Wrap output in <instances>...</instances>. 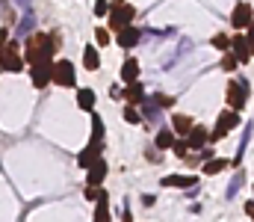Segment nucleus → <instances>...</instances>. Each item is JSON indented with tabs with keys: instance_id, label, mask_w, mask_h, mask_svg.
<instances>
[{
	"instance_id": "f257e3e1",
	"label": "nucleus",
	"mask_w": 254,
	"mask_h": 222,
	"mask_svg": "<svg viewBox=\"0 0 254 222\" xmlns=\"http://www.w3.org/2000/svg\"><path fill=\"white\" fill-rule=\"evenodd\" d=\"M60 48V39L51 33H33L24 48V63L27 66H42V63H57L54 54Z\"/></svg>"
},
{
	"instance_id": "f03ea898",
	"label": "nucleus",
	"mask_w": 254,
	"mask_h": 222,
	"mask_svg": "<svg viewBox=\"0 0 254 222\" xmlns=\"http://www.w3.org/2000/svg\"><path fill=\"white\" fill-rule=\"evenodd\" d=\"M0 72H9V74L24 72V54H21V45L18 42L0 45Z\"/></svg>"
},
{
	"instance_id": "7ed1b4c3",
	"label": "nucleus",
	"mask_w": 254,
	"mask_h": 222,
	"mask_svg": "<svg viewBox=\"0 0 254 222\" xmlns=\"http://www.w3.org/2000/svg\"><path fill=\"white\" fill-rule=\"evenodd\" d=\"M136 18V9L127 3V0H113L110 3V30H122V27H130Z\"/></svg>"
},
{
	"instance_id": "20e7f679",
	"label": "nucleus",
	"mask_w": 254,
	"mask_h": 222,
	"mask_svg": "<svg viewBox=\"0 0 254 222\" xmlns=\"http://www.w3.org/2000/svg\"><path fill=\"white\" fill-rule=\"evenodd\" d=\"M249 104V80H228V110L243 113Z\"/></svg>"
},
{
	"instance_id": "39448f33",
	"label": "nucleus",
	"mask_w": 254,
	"mask_h": 222,
	"mask_svg": "<svg viewBox=\"0 0 254 222\" xmlns=\"http://www.w3.org/2000/svg\"><path fill=\"white\" fill-rule=\"evenodd\" d=\"M234 128H240V113H234V110H222V113H219V119H216V128L210 131V143L225 140Z\"/></svg>"
},
{
	"instance_id": "423d86ee",
	"label": "nucleus",
	"mask_w": 254,
	"mask_h": 222,
	"mask_svg": "<svg viewBox=\"0 0 254 222\" xmlns=\"http://www.w3.org/2000/svg\"><path fill=\"white\" fill-rule=\"evenodd\" d=\"M54 83L63 86V89H74L77 86V72H74L71 60H57L54 63Z\"/></svg>"
},
{
	"instance_id": "0eeeda50",
	"label": "nucleus",
	"mask_w": 254,
	"mask_h": 222,
	"mask_svg": "<svg viewBox=\"0 0 254 222\" xmlns=\"http://www.w3.org/2000/svg\"><path fill=\"white\" fill-rule=\"evenodd\" d=\"M254 21V9L252 3H246V0H240L237 6H234V12H231V27L240 33V30H249Z\"/></svg>"
},
{
	"instance_id": "6e6552de",
	"label": "nucleus",
	"mask_w": 254,
	"mask_h": 222,
	"mask_svg": "<svg viewBox=\"0 0 254 222\" xmlns=\"http://www.w3.org/2000/svg\"><path fill=\"white\" fill-rule=\"evenodd\" d=\"M231 54L246 66V63H252V48H249V39H246V33H234L231 36Z\"/></svg>"
},
{
	"instance_id": "1a4fd4ad",
	"label": "nucleus",
	"mask_w": 254,
	"mask_h": 222,
	"mask_svg": "<svg viewBox=\"0 0 254 222\" xmlns=\"http://www.w3.org/2000/svg\"><path fill=\"white\" fill-rule=\"evenodd\" d=\"M30 80L36 89H45L48 83H54V63H42V66H30Z\"/></svg>"
},
{
	"instance_id": "9d476101",
	"label": "nucleus",
	"mask_w": 254,
	"mask_h": 222,
	"mask_svg": "<svg viewBox=\"0 0 254 222\" xmlns=\"http://www.w3.org/2000/svg\"><path fill=\"white\" fill-rule=\"evenodd\" d=\"M107 172H110V166H107V160L101 157L95 166H89V169H86V187H104Z\"/></svg>"
},
{
	"instance_id": "9b49d317",
	"label": "nucleus",
	"mask_w": 254,
	"mask_h": 222,
	"mask_svg": "<svg viewBox=\"0 0 254 222\" xmlns=\"http://www.w3.org/2000/svg\"><path fill=\"white\" fill-rule=\"evenodd\" d=\"M101 148H104V143H89V146L77 154V166H80V169H89V166H95V163L101 160Z\"/></svg>"
},
{
	"instance_id": "f8f14e48",
	"label": "nucleus",
	"mask_w": 254,
	"mask_h": 222,
	"mask_svg": "<svg viewBox=\"0 0 254 222\" xmlns=\"http://www.w3.org/2000/svg\"><path fill=\"white\" fill-rule=\"evenodd\" d=\"M116 42H119L125 51H130V48H136V45L142 42V30L133 27V24H130V27H122V30L116 33Z\"/></svg>"
},
{
	"instance_id": "ddd939ff",
	"label": "nucleus",
	"mask_w": 254,
	"mask_h": 222,
	"mask_svg": "<svg viewBox=\"0 0 254 222\" xmlns=\"http://www.w3.org/2000/svg\"><path fill=\"white\" fill-rule=\"evenodd\" d=\"M160 184L175 187V190H190V187L198 184V175H166V178H160Z\"/></svg>"
},
{
	"instance_id": "4468645a",
	"label": "nucleus",
	"mask_w": 254,
	"mask_h": 222,
	"mask_svg": "<svg viewBox=\"0 0 254 222\" xmlns=\"http://www.w3.org/2000/svg\"><path fill=\"white\" fill-rule=\"evenodd\" d=\"M192 128H195V122H192V116H184V113H175L172 116V131H175V137H190Z\"/></svg>"
},
{
	"instance_id": "2eb2a0df",
	"label": "nucleus",
	"mask_w": 254,
	"mask_h": 222,
	"mask_svg": "<svg viewBox=\"0 0 254 222\" xmlns=\"http://www.w3.org/2000/svg\"><path fill=\"white\" fill-rule=\"evenodd\" d=\"M187 143H190L192 151H201V148H207V143H210V131H207L204 125H195V128H192V134L187 137Z\"/></svg>"
},
{
	"instance_id": "dca6fc26",
	"label": "nucleus",
	"mask_w": 254,
	"mask_h": 222,
	"mask_svg": "<svg viewBox=\"0 0 254 222\" xmlns=\"http://www.w3.org/2000/svg\"><path fill=\"white\" fill-rule=\"evenodd\" d=\"M122 95H125V101L130 104V107H136V104H145V86H142L139 80H136V83H127Z\"/></svg>"
},
{
	"instance_id": "f3484780",
	"label": "nucleus",
	"mask_w": 254,
	"mask_h": 222,
	"mask_svg": "<svg viewBox=\"0 0 254 222\" xmlns=\"http://www.w3.org/2000/svg\"><path fill=\"white\" fill-rule=\"evenodd\" d=\"M175 143H178V137H175L172 128H160L157 137H154V148H157V151H172Z\"/></svg>"
},
{
	"instance_id": "a211bd4d",
	"label": "nucleus",
	"mask_w": 254,
	"mask_h": 222,
	"mask_svg": "<svg viewBox=\"0 0 254 222\" xmlns=\"http://www.w3.org/2000/svg\"><path fill=\"white\" fill-rule=\"evenodd\" d=\"M95 104H98V95L95 89H77V107L86 110V113H95Z\"/></svg>"
},
{
	"instance_id": "6ab92c4d",
	"label": "nucleus",
	"mask_w": 254,
	"mask_h": 222,
	"mask_svg": "<svg viewBox=\"0 0 254 222\" xmlns=\"http://www.w3.org/2000/svg\"><path fill=\"white\" fill-rule=\"evenodd\" d=\"M83 66H86V72H98V69H101L98 45H86V51H83Z\"/></svg>"
},
{
	"instance_id": "aec40b11",
	"label": "nucleus",
	"mask_w": 254,
	"mask_h": 222,
	"mask_svg": "<svg viewBox=\"0 0 254 222\" xmlns=\"http://www.w3.org/2000/svg\"><path fill=\"white\" fill-rule=\"evenodd\" d=\"M122 83H136L139 80V63L133 60V57H127L125 63H122Z\"/></svg>"
},
{
	"instance_id": "412c9836",
	"label": "nucleus",
	"mask_w": 254,
	"mask_h": 222,
	"mask_svg": "<svg viewBox=\"0 0 254 222\" xmlns=\"http://www.w3.org/2000/svg\"><path fill=\"white\" fill-rule=\"evenodd\" d=\"M107 199H110V196L104 193V196L95 202V220L92 222H113V217H110V202H107Z\"/></svg>"
},
{
	"instance_id": "4be33fe9",
	"label": "nucleus",
	"mask_w": 254,
	"mask_h": 222,
	"mask_svg": "<svg viewBox=\"0 0 254 222\" xmlns=\"http://www.w3.org/2000/svg\"><path fill=\"white\" fill-rule=\"evenodd\" d=\"M89 143H104V119L98 113H92V140Z\"/></svg>"
},
{
	"instance_id": "5701e85b",
	"label": "nucleus",
	"mask_w": 254,
	"mask_h": 222,
	"mask_svg": "<svg viewBox=\"0 0 254 222\" xmlns=\"http://www.w3.org/2000/svg\"><path fill=\"white\" fill-rule=\"evenodd\" d=\"M225 169H228V160H219V157L204 163V175H219V172H225Z\"/></svg>"
},
{
	"instance_id": "b1692460",
	"label": "nucleus",
	"mask_w": 254,
	"mask_h": 222,
	"mask_svg": "<svg viewBox=\"0 0 254 222\" xmlns=\"http://www.w3.org/2000/svg\"><path fill=\"white\" fill-rule=\"evenodd\" d=\"M122 116H125L127 125H139V122H142V113H139L136 107H130V104L125 107V113H122Z\"/></svg>"
},
{
	"instance_id": "393cba45",
	"label": "nucleus",
	"mask_w": 254,
	"mask_h": 222,
	"mask_svg": "<svg viewBox=\"0 0 254 222\" xmlns=\"http://www.w3.org/2000/svg\"><path fill=\"white\" fill-rule=\"evenodd\" d=\"M210 45H213V48H219V51H225V54H228V48H231V39H228V36H225V33H216V36H213V39H210Z\"/></svg>"
},
{
	"instance_id": "a878e982",
	"label": "nucleus",
	"mask_w": 254,
	"mask_h": 222,
	"mask_svg": "<svg viewBox=\"0 0 254 222\" xmlns=\"http://www.w3.org/2000/svg\"><path fill=\"white\" fill-rule=\"evenodd\" d=\"M237 66H240V60H237V57H234V54H231V51H228V54H225V57H222V72H237Z\"/></svg>"
},
{
	"instance_id": "bb28decb",
	"label": "nucleus",
	"mask_w": 254,
	"mask_h": 222,
	"mask_svg": "<svg viewBox=\"0 0 254 222\" xmlns=\"http://www.w3.org/2000/svg\"><path fill=\"white\" fill-rule=\"evenodd\" d=\"M172 151H175V154H178V157H181V160H187V157H190V143H187V140H178V143H175V146H172Z\"/></svg>"
},
{
	"instance_id": "cd10ccee",
	"label": "nucleus",
	"mask_w": 254,
	"mask_h": 222,
	"mask_svg": "<svg viewBox=\"0 0 254 222\" xmlns=\"http://www.w3.org/2000/svg\"><path fill=\"white\" fill-rule=\"evenodd\" d=\"M95 39H98V48H107V45L113 42L110 30H104V27H98V30H95Z\"/></svg>"
},
{
	"instance_id": "c85d7f7f",
	"label": "nucleus",
	"mask_w": 254,
	"mask_h": 222,
	"mask_svg": "<svg viewBox=\"0 0 254 222\" xmlns=\"http://www.w3.org/2000/svg\"><path fill=\"white\" fill-rule=\"evenodd\" d=\"M92 12H95V15H98V18H104V15H110V3H107V0H98V3H95V9H92Z\"/></svg>"
},
{
	"instance_id": "c756f323",
	"label": "nucleus",
	"mask_w": 254,
	"mask_h": 222,
	"mask_svg": "<svg viewBox=\"0 0 254 222\" xmlns=\"http://www.w3.org/2000/svg\"><path fill=\"white\" fill-rule=\"evenodd\" d=\"M154 101H157V107H160V110H169V107L175 104V98H172V95H157Z\"/></svg>"
},
{
	"instance_id": "7c9ffc66",
	"label": "nucleus",
	"mask_w": 254,
	"mask_h": 222,
	"mask_svg": "<svg viewBox=\"0 0 254 222\" xmlns=\"http://www.w3.org/2000/svg\"><path fill=\"white\" fill-rule=\"evenodd\" d=\"M237 187H243V172H240V175L231 181V187H228V196H234V193H237Z\"/></svg>"
},
{
	"instance_id": "2f4dec72",
	"label": "nucleus",
	"mask_w": 254,
	"mask_h": 222,
	"mask_svg": "<svg viewBox=\"0 0 254 222\" xmlns=\"http://www.w3.org/2000/svg\"><path fill=\"white\" fill-rule=\"evenodd\" d=\"M246 39H249V48H252V57H254V21H252V27H249V33H246Z\"/></svg>"
},
{
	"instance_id": "473e14b6",
	"label": "nucleus",
	"mask_w": 254,
	"mask_h": 222,
	"mask_svg": "<svg viewBox=\"0 0 254 222\" xmlns=\"http://www.w3.org/2000/svg\"><path fill=\"white\" fill-rule=\"evenodd\" d=\"M243 211H246V217H252V220H254V199H252V202H246V208H243Z\"/></svg>"
},
{
	"instance_id": "72a5a7b5",
	"label": "nucleus",
	"mask_w": 254,
	"mask_h": 222,
	"mask_svg": "<svg viewBox=\"0 0 254 222\" xmlns=\"http://www.w3.org/2000/svg\"><path fill=\"white\" fill-rule=\"evenodd\" d=\"M154 202H157V199H154V196H142V205H145V208H151V205H154Z\"/></svg>"
},
{
	"instance_id": "f704fd0d",
	"label": "nucleus",
	"mask_w": 254,
	"mask_h": 222,
	"mask_svg": "<svg viewBox=\"0 0 254 222\" xmlns=\"http://www.w3.org/2000/svg\"><path fill=\"white\" fill-rule=\"evenodd\" d=\"M252 193H254V184H252Z\"/></svg>"
}]
</instances>
